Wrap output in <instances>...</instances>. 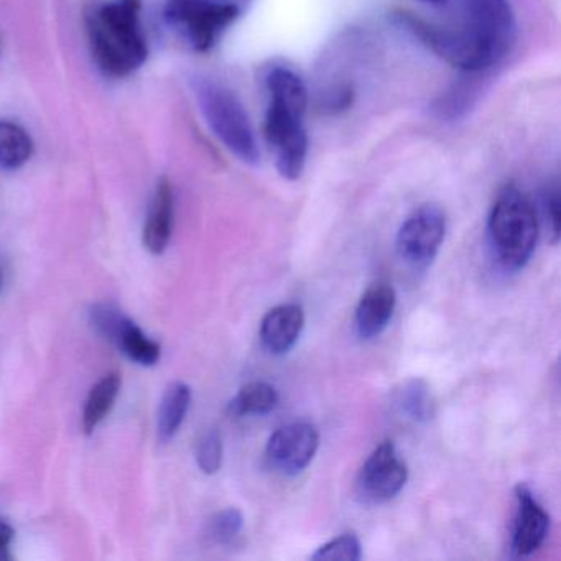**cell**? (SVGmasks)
Instances as JSON below:
<instances>
[{"label": "cell", "mask_w": 561, "mask_h": 561, "mask_svg": "<svg viewBox=\"0 0 561 561\" xmlns=\"http://www.w3.org/2000/svg\"><path fill=\"white\" fill-rule=\"evenodd\" d=\"M446 24L402 14L407 27L442 60L476 75L501 64L514 47L517 22L508 0H456Z\"/></svg>", "instance_id": "6da1fadb"}, {"label": "cell", "mask_w": 561, "mask_h": 561, "mask_svg": "<svg viewBox=\"0 0 561 561\" xmlns=\"http://www.w3.org/2000/svg\"><path fill=\"white\" fill-rule=\"evenodd\" d=\"M267 93L264 137L282 179L298 180L308 159V133L305 126L308 90L294 68L272 65L264 77Z\"/></svg>", "instance_id": "7a4b0ae2"}, {"label": "cell", "mask_w": 561, "mask_h": 561, "mask_svg": "<svg viewBox=\"0 0 561 561\" xmlns=\"http://www.w3.org/2000/svg\"><path fill=\"white\" fill-rule=\"evenodd\" d=\"M140 0H111L87 18L88 41L104 73L123 78L134 73L149 57L140 25Z\"/></svg>", "instance_id": "3957f363"}, {"label": "cell", "mask_w": 561, "mask_h": 561, "mask_svg": "<svg viewBox=\"0 0 561 561\" xmlns=\"http://www.w3.org/2000/svg\"><path fill=\"white\" fill-rule=\"evenodd\" d=\"M488 236L505 271H520L530 262L538 241L537 209L517 186L499 192L489 215Z\"/></svg>", "instance_id": "277c9868"}, {"label": "cell", "mask_w": 561, "mask_h": 561, "mask_svg": "<svg viewBox=\"0 0 561 561\" xmlns=\"http://www.w3.org/2000/svg\"><path fill=\"white\" fill-rule=\"evenodd\" d=\"M195 93L209 129L221 140L222 146L241 162L257 165L261 162V150L255 130L234 91L208 78H199L195 81Z\"/></svg>", "instance_id": "5b68a950"}, {"label": "cell", "mask_w": 561, "mask_h": 561, "mask_svg": "<svg viewBox=\"0 0 561 561\" xmlns=\"http://www.w3.org/2000/svg\"><path fill=\"white\" fill-rule=\"evenodd\" d=\"M239 15L241 9L238 5L219 0H170L165 8L170 27L199 54L211 50Z\"/></svg>", "instance_id": "8992f818"}, {"label": "cell", "mask_w": 561, "mask_h": 561, "mask_svg": "<svg viewBox=\"0 0 561 561\" xmlns=\"http://www.w3.org/2000/svg\"><path fill=\"white\" fill-rule=\"evenodd\" d=\"M446 234V216L438 206L415 209L400 226L397 252L407 264L425 268L438 254Z\"/></svg>", "instance_id": "52a82bcc"}, {"label": "cell", "mask_w": 561, "mask_h": 561, "mask_svg": "<svg viewBox=\"0 0 561 561\" xmlns=\"http://www.w3.org/2000/svg\"><path fill=\"white\" fill-rule=\"evenodd\" d=\"M320 446L317 426L308 422H295L282 426L268 439L265 448L271 468L284 476H297L313 461Z\"/></svg>", "instance_id": "ba28073f"}, {"label": "cell", "mask_w": 561, "mask_h": 561, "mask_svg": "<svg viewBox=\"0 0 561 561\" xmlns=\"http://www.w3.org/2000/svg\"><path fill=\"white\" fill-rule=\"evenodd\" d=\"M409 479V468L392 442H383L370 453L357 479L360 495L369 502H387L396 497Z\"/></svg>", "instance_id": "9c48e42d"}, {"label": "cell", "mask_w": 561, "mask_h": 561, "mask_svg": "<svg viewBox=\"0 0 561 561\" xmlns=\"http://www.w3.org/2000/svg\"><path fill=\"white\" fill-rule=\"evenodd\" d=\"M517 512L512 530V553L515 557H530L543 545L550 530V515L525 484L515 488Z\"/></svg>", "instance_id": "30bf717a"}, {"label": "cell", "mask_w": 561, "mask_h": 561, "mask_svg": "<svg viewBox=\"0 0 561 561\" xmlns=\"http://www.w3.org/2000/svg\"><path fill=\"white\" fill-rule=\"evenodd\" d=\"M304 328L305 311L300 305L287 304L272 308L262 320V344L268 353L282 356L297 344Z\"/></svg>", "instance_id": "8fae6325"}, {"label": "cell", "mask_w": 561, "mask_h": 561, "mask_svg": "<svg viewBox=\"0 0 561 561\" xmlns=\"http://www.w3.org/2000/svg\"><path fill=\"white\" fill-rule=\"evenodd\" d=\"M397 295L390 285L374 284L364 291L356 308V330L363 340L382 334L396 310Z\"/></svg>", "instance_id": "7c38bea8"}, {"label": "cell", "mask_w": 561, "mask_h": 561, "mask_svg": "<svg viewBox=\"0 0 561 561\" xmlns=\"http://www.w3.org/2000/svg\"><path fill=\"white\" fill-rule=\"evenodd\" d=\"M173 216H175V196L169 179H162L157 185L150 206L149 218L144 228V245L152 254L160 255L169 248L172 238Z\"/></svg>", "instance_id": "4fadbf2b"}, {"label": "cell", "mask_w": 561, "mask_h": 561, "mask_svg": "<svg viewBox=\"0 0 561 561\" xmlns=\"http://www.w3.org/2000/svg\"><path fill=\"white\" fill-rule=\"evenodd\" d=\"M192 403V389L185 382H172L163 393L159 409V436L169 442L185 422Z\"/></svg>", "instance_id": "5bb4252c"}, {"label": "cell", "mask_w": 561, "mask_h": 561, "mask_svg": "<svg viewBox=\"0 0 561 561\" xmlns=\"http://www.w3.org/2000/svg\"><path fill=\"white\" fill-rule=\"evenodd\" d=\"M121 376L117 373L107 374L91 389L83 412V432L91 435L113 409L121 390Z\"/></svg>", "instance_id": "9a60e30c"}, {"label": "cell", "mask_w": 561, "mask_h": 561, "mask_svg": "<svg viewBox=\"0 0 561 561\" xmlns=\"http://www.w3.org/2000/svg\"><path fill=\"white\" fill-rule=\"evenodd\" d=\"M34 156V142L19 124L0 121V169L18 170Z\"/></svg>", "instance_id": "2e32d148"}, {"label": "cell", "mask_w": 561, "mask_h": 561, "mask_svg": "<svg viewBox=\"0 0 561 561\" xmlns=\"http://www.w3.org/2000/svg\"><path fill=\"white\" fill-rule=\"evenodd\" d=\"M280 397L275 387L267 382H251L239 390L229 403V412L234 416L267 415L277 409Z\"/></svg>", "instance_id": "e0dca14e"}, {"label": "cell", "mask_w": 561, "mask_h": 561, "mask_svg": "<svg viewBox=\"0 0 561 561\" xmlns=\"http://www.w3.org/2000/svg\"><path fill=\"white\" fill-rule=\"evenodd\" d=\"M116 346L140 366H156L162 356V347L159 343L146 336L142 330L133 320L126 324L123 333L117 337Z\"/></svg>", "instance_id": "ac0fdd59"}, {"label": "cell", "mask_w": 561, "mask_h": 561, "mask_svg": "<svg viewBox=\"0 0 561 561\" xmlns=\"http://www.w3.org/2000/svg\"><path fill=\"white\" fill-rule=\"evenodd\" d=\"M397 403L400 410L405 413L407 419L415 423H425L432 420L435 413V402H433L430 387L425 380L412 379L403 383L402 390H399Z\"/></svg>", "instance_id": "d6986e66"}, {"label": "cell", "mask_w": 561, "mask_h": 561, "mask_svg": "<svg viewBox=\"0 0 561 561\" xmlns=\"http://www.w3.org/2000/svg\"><path fill=\"white\" fill-rule=\"evenodd\" d=\"M90 317L91 324H93L96 333L113 344H116L117 337H119V334L123 333L124 328L130 321L119 308L106 304L93 307Z\"/></svg>", "instance_id": "ffe728a7"}, {"label": "cell", "mask_w": 561, "mask_h": 561, "mask_svg": "<svg viewBox=\"0 0 561 561\" xmlns=\"http://www.w3.org/2000/svg\"><path fill=\"white\" fill-rule=\"evenodd\" d=\"M360 557H363V548H360L359 538L354 534H344L318 548L311 554V560L357 561Z\"/></svg>", "instance_id": "44dd1931"}, {"label": "cell", "mask_w": 561, "mask_h": 561, "mask_svg": "<svg viewBox=\"0 0 561 561\" xmlns=\"http://www.w3.org/2000/svg\"><path fill=\"white\" fill-rule=\"evenodd\" d=\"M242 527H244L242 512L239 508L229 507L213 517L208 534L216 543L226 545L231 543L241 534Z\"/></svg>", "instance_id": "7402d4cb"}, {"label": "cell", "mask_w": 561, "mask_h": 561, "mask_svg": "<svg viewBox=\"0 0 561 561\" xmlns=\"http://www.w3.org/2000/svg\"><path fill=\"white\" fill-rule=\"evenodd\" d=\"M222 438L216 430L202 436L196 448V461L205 474H216L222 466Z\"/></svg>", "instance_id": "603a6c76"}, {"label": "cell", "mask_w": 561, "mask_h": 561, "mask_svg": "<svg viewBox=\"0 0 561 561\" xmlns=\"http://www.w3.org/2000/svg\"><path fill=\"white\" fill-rule=\"evenodd\" d=\"M541 206H543L545 221H547L551 242L557 244L560 239V192H558V186L553 185L547 188L541 198Z\"/></svg>", "instance_id": "cb8c5ba5"}, {"label": "cell", "mask_w": 561, "mask_h": 561, "mask_svg": "<svg viewBox=\"0 0 561 561\" xmlns=\"http://www.w3.org/2000/svg\"><path fill=\"white\" fill-rule=\"evenodd\" d=\"M14 530L11 525L0 522V561L11 560V545Z\"/></svg>", "instance_id": "d4e9b609"}, {"label": "cell", "mask_w": 561, "mask_h": 561, "mask_svg": "<svg viewBox=\"0 0 561 561\" xmlns=\"http://www.w3.org/2000/svg\"><path fill=\"white\" fill-rule=\"evenodd\" d=\"M422 4L432 5V8H443V5L449 4L451 0H419Z\"/></svg>", "instance_id": "484cf974"}, {"label": "cell", "mask_w": 561, "mask_h": 561, "mask_svg": "<svg viewBox=\"0 0 561 561\" xmlns=\"http://www.w3.org/2000/svg\"><path fill=\"white\" fill-rule=\"evenodd\" d=\"M0 287H2V275H0Z\"/></svg>", "instance_id": "4316f807"}]
</instances>
